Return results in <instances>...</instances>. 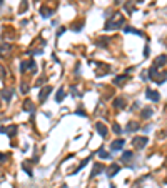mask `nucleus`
<instances>
[{"mask_svg": "<svg viewBox=\"0 0 167 188\" xmlns=\"http://www.w3.org/2000/svg\"><path fill=\"white\" fill-rule=\"evenodd\" d=\"M139 128H140V125L137 123V122H129L127 126H125V130H127V132H136V130H139Z\"/></svg>", "mask_w": 167, "mask_h": 188, "instance_id": "ddd939ff", "label": "nucleus"}, {"mask_svg": "<svg viewBox=\"0 0 167 188\" xmlns=\"http://www.w3.org/2000/svg\"><path fill=\"white\" fill-rule=\"evenodd\" d=\"M115 3H124V0H115Z\"/></svg>", "mask_w": 167, "mask_h": 188, "instance_id": "4c0bfd02", "label": "nucleus"}, {"mask_svg": "<svg viewBox=\"0 0 167 188\" xmlns=\"http://www.w3.org/2000/svg\"><path fill=\"white\" fill-rule=\"evenodd\" d=\"M22 168H23V171H27V175H28V177H34V175H32V170H30V166L27 165V162H23V163H22Z\"/></svg>", "mask_w": 167, "mask_h": 188, "instance_id": "4be33fe9", "label": "nucleus"}, {"mask_svg": "<svg viewBox=\"0 0 167 188\" xmlns=\"http://www.w3.org/2000/svg\"><path fill=\"white\" fill-rule=\"evenodd\" d=\"M150 115H152V108H145L144 112H142V117L144 118H149Z\"/></svg>", "mask_w": 167, "mask_h": 188, "instance_id": "393cba45", "label": "nucleus"}, {"mask_svg": "<svg viewBox=\"0 0 167 188\" xmlns=\"http://www.w3.org/2000/svg\"><path fill=\"white\" fill-rule=\"evenodd\" d=\"M75 113H77V115H80V117H85V115H87V113H85L84 110H77Z\"/></svg>", "mask_w": 167, "mask_h": 188, "instance_id": "f704fd0d", "label": "nucleus"}, {"mask_svg": "<svg viewBox=\"0 0 167 188\" xmlns=\"http://www.w3.org/2000/svg\"><path fill=\"white\" fill-rule=\"evenodd\" d=\"M124 138H117V140H114L111 143V148L114 150V152H119V150H122V146H124Z\"/></svg>", "mask_w": 167, "mask_h": 188, "instance_id": "423d86ee", "label": "nucleus"}, {"mask_svg": "<svg viewBox=\"0 0 167 188\" xmlns=\"http://www.w3.org/2000/svg\"><path fill=\"white\" fill-rule=\"evenodd\" d=\"M95 130H97V132H99V135H100V137H102V138H105V137H107V126H105V125L102 123V122H99V123H95Z\"/></svg>", "mask_w": 167, "mask_h": 188, "instance_id": "6e6552de", "label": "nucleus"}, {"mask_svg": "<svg viewBox=\"0 0 167 188\" xmlns=\"http://www.w3.org/2000/svg\"><path fill=\"white\" fill-rule=\"evenodd\" d=\"M129 78V75H120V77H115L114 78V83L117 85V87H122V85H125V80Z\"/></svg>", "mask_w": 167, "mask_h": 188, "instance_id": "9b49d317", "label": "nucleus"}, {"mask_svg": "<svg viewBox=\"0 0 167 188\" xmlns=\"http://www.w3.org/2000/svg\"><path fill=\"white\" fill-rule=\"evenodd\" d=\"M105 170H107V177L112 178V177H115V175L120 171V165H119V163H112V165L109 166V168H105Z\"/></svg>", "mask_w": 167, "mask_h": 188, "instance_id": "20e7f679", "label": "nucleus"}, {"mask_svg": "<svg viewBox=\"0 0 167 188\" xmlns=\"http://www.w3.org/2000/svg\"><path fill=\"white\" fill-rule=\"evenodd\" d=\"M50 92H52V87H48V85L40 90V93H39V100H40V103H44V102L47 100V97L50 95Z\"/></svg>", "mask_w": 167, "mask_h": 188, "instance_id": "39448f33", "label": "nucleus"}, {"mask_svg": "<svg viewBox=\"0 0 167 188\" xmlns=\"http://www.w3.org/2000/svg\"><path fill=\"white\" fill-rule=\"evenodd\" d=\"M64 97H65L64 88H59V90H57V95H55V100H57V102H62V100H64Z\"/></svg>", "mask_w": 167, "mask_h": 188, "instance_id": "6ab92c4d", "label": "nucleus"}, {"mask_svg": "<svg viewBox=\"0 0 167 188\" xmlns=\"http://www.w3.org/2000/svg\"><path fill=\"white\" fill-rule=\"evenodd\" d=\"M111 188H115V186H114V185H112V186H111Z\"/></svg>", "mask_w": 167, "mask_h": 188, "instance_id": "58836bf2", "label": "nucleus"}, {"mask_svg": "<svg viewBox=\"0 0 167 188\" xmlns=\"http://www.w3.org/2000/svg\"><path fill=\"white\" fill-rule=\"evenodd\" d=\"M10 50H12V43H9V42H5V43H2V45H0V54H2V55L9 54Z\"/></svg>", "mask_w": 167, "mask_h": 188, "instance_id": "f8f14e48", "label": "nucleus"}, {"mask_svg": "<svg viewBox=\"0 0 167 188\" xmlns=\"http://www.w3.org/2000/svg\"><path fill=\"white\" fill-rule=\"evenodd\" d=\"M147 137H134L132 138V146L134 148H137V150H142V148H145V145H147Z\"/></svg>", "mask_w": 167, "mask_h": 188, "instance_id": "f03ea898", "label": "nucleus"}, {"mask_svg": "<svg viewBox=\"0 0 167 188\" xmlns=\"http://www.w3.org/2000/svg\"><path fill=\"white\" fill-rule=\"evenodd\" d=\"M114 107H115V108H124L125 107V98H122V97L115 98V100H114Z\"/></svg>", "mask_w": 167, "mask_h": 188, "instance_id": "2eb2a0df", "label": "nucleus"}, {"mask_svg": "<svg viewBox=\"0 0 167 188\" xmlns=\"http://www.w3.org/2000/svg\"><path fill=\"white\" fill-rule=\"evenodd\" d=\"M0 5H2V0H0Z\"/></svg>", "mask_w": 167, "mask_h": 188, "instance_id": "ea45409f", "label": "nucleus"}, {"mask_svg": "<svg viewBox=\"0 0 167 188\" xmlns=\"http://www.w3.org/2000/svg\"><path fill=\"white\" fill-rule=\"evenodd\" d=\"M132 152H124V153H122V162H129L130 160V158H132Z\"/></svg>", "mask_w": 167, "mask_h": 188, "instance_id": "412c9836", "label": "nucleus"}, {"mask_svg": "<svg viewBox=\"0 0 167 188\" xmlns=\"http://www.w3.org/2000/svg\"><path fill=\"white\" fill-rule=\"evenodd\" d=\"M154 80H156V83H159V85H161V83H164V82L167 80V73L164 72L162 75H161V73H157V75L154 77Z\"/></svg>", "mask_w": 167, "mask_h": 188, "instance_id": "4468645a", "label": "nucleus"}, {"mask_svg": "<svg viewBox=\"0 0 167 188\" xmlns=\"http://www.w3.org/2000/svg\"><path fill=\"white\" fill-rule=\"evenodd\" d=\"M12 95H14V90H12V88H3L2 90V98L5 102H10Z\"/></svg>", "mask_w": 167, "mask_h": 188, "instance_id": "9d476101", "label": "nucleus"}, {"mask_svg": "<svg viewBox=\"0 0 167 188\" xmlns=\"http://www.w3.org/2000/svg\"><path fill=\"white\" fill-rule=\"evenodd\" d=\"M5 160H7V155L5 153H0V163H3Z\"/></svg>", "mask_w": 167, "mask_h": 188, "instance_id": "72a5a7b5", "label": "nucleus"}, {"mask_svg": "<svg viewBox=\"0 0 167 188\" xmlns=\"http://www.w3.org/2000/svg\"><path fill=\"white\" fill-rule=\"evenodd\" d=\"M87 163H89V160H84V162H82V163H80V165H79V166H77V168H75V170H72V175H77V173H79V171H80V170H82V168H84V166H85V165H87Z\"/></svg>", "mask_w": 167, "mask_h": 188, "instance_id": "aec40b11", "label": "nucleus"}, {"mask_svg": "<svg viewBox=\"0 0 167 188\" xmlns=\"http://www.w3.org/2000/svg\"><path fill=\"white\" fill-rule=\"evenodd\" d=\"M112 132H114V133H117V135H120V132H122L120 125H119V123H114V125H112Z\"/></svg>", "mask_w": 167, "mask_h": 188, "instance_id": "b1692460", "label": "nucleus"}, {"mask_svg": "<svg viewBox=\"0 0 167 188\" xmlns=\"http://www.w3.org/2000/svg\"><path fill=\"white\" fill-rule=\"evenodd\" d=\"M97 155H99L100 158H111V155L105 152V150H99V153H97Z\"/></svg>", "mask_w": 167, "mask_h": 188, "instance_id": "a878e982", "label": "nucleus"}, {"mask_svg": "<svg viewBox=\"0 0 167 188\" xmlns=\"http://www.w3.org/2000/svg\"><path fill=\"white\" fill-rule=\"evenodd\" d=\"M3 77H5V68L0 65V78H3Z\"/></svg>", "mask_w": 167, "mask_h": 188, "instance_id": "473e14b6", "label": "nucleus"}, {"mask_svg": "<svg viewBox=\"0 0 167 188\" xmlns=\"http://www.w3.org/2000/svg\"><path fill=\"white\" fill-rule=\"evenodd\" d=\"M145 97H147L149 100H152V102H159V100H161L159 93L156 92V90H150V88H147V92H145Z\"/></svg>", "mask_w": 167, "mask_h": 188, "instance_id": "1a4fd4ad", "label": "nucleus"}, {"mask_svg": "<svg viewBox=\"0 0 167 188\" xmlns=\"http://www.w3.org/2000/svg\"><path fill=\"white\" fill-rule=\"evenodd\" d=\"M124 23V15L122 14H114L111 18H107L105 22V30H115Z\"/></svg>", "mask_w": 167, "mask_h": 188, "instance_id": "f257e3e1", "label": "nucleus"}, {"mask_svg": "<svg viewBox=\"0 0 167 188\" xmlns=\"http://www.w3.org/2000/svg\"><path fill=\"white\" fill-rule=\"evenodd\" d=\"M35 70H37V65H35L34 60H30V62H28V72L35 73Z\"/></svg>", "mask_w": 167, "mask_h": 188, "instance_id": "5701e85b", "label": "nucleus"}, {"mask_svg": "<svg viewBox=\"0 0 167 188\" xmlns=\"http://www.w3.org/2000/svg\"><path fill=\"white\" fill-rule=\"evenodd\" d=\"M44 82H45V78H44V77H42V78H39V80H37V87H40V85H42Z\"/></svg>", "mask_w": 167, "mask_h": 188, "instance_id": "c9c22d12", "label": "nucleus"}, {"mask_svg": "<svg viewBox=\"0 0 167 188\" xmlns=\"http://www.w3.org/2000/svg\"><path fill=\"white\" fill-rule=\"evenodd\" d=\"M20 90H22V93H28V85L22 83V87H20Z\"/></svg>", "mask_w": 167, "mask_h": 188, "instance_id": "c756f323", "label": "nucleus"}, {"mask_svg": "<svg viewBox=\"0 0 167 188\" xmlns=\"http://www.w3.org/2000/svg\"><path fill=\"white\" fill-rule=\"evenodd\" d=\"M40 15H42L44 18H48L52 15V10L48 9V7H40Z\"/></svg>", "mask_w": 167, "mask_h": 188, "instance_id": "dca6fc26", "label": "nucleus"}, {"mask_svg": "<svg viewBox=\"0 0 167 188\" xmlns=\"http://www.w3.org/2000/svg\"><path fill=\"white\" fill-rule=\"evenodd\" d=\"M27 67H28V62H22L20 63V72H25Z\"/></svg>", "mask_w": 167, "mask_h": 188, "instance_id": "c85d7f7f", "label": "nucleus"}, {"mask_svg": "<svg viewBox=\"0 0 167 188\" xmlns=\"http://www.w3.org/2000/svg\"><path fill=\"white\" fill-rule=\"evenodd\" d=\"M0 132H2V133H5L7 137H10V138H12L15 133H17V126H15V125H9V126H0Z\"/></svg>", "mask_w": 167, "mask_h": 188, "instance_id": "7ed1b4c3", "label": "nucleus"}, {"mask_svg": "<svg viewBox=\"0 0 167 188\" xmlns=\"http://www.w3.org/2000/svg\"><path fill=\"white\" fill-rule=\"evenodd\" d=\"M107 43H109V40H105V38H99V40H97V45H99V47H105Z\"/></svg>", "mask_w": 167, "mask_h": 188, "instance_id": "bb28decb", "label": "nucleus"}, {"mask_svg": "<svg viewBox=\"0 0 167 188\" xmlns=\"http://www.w3.org/2000/svg\"><path fill=\"white\" fill-rule=\"evenodd\" d=\"M125 10H127L129 14H130V12L134 10V5H132V3H125Z\"/></svg>", "mask_w": 167, "mask_h": 188, "instance_id": "7c9ffc66", "label": "nucleus"}, {"mask_svg": "<svg viewBox=\"0 0 167 188\" xmlns=\"http://www.w3.org/2000/svg\"><path fill=\"white\" fill-rule=\"evenodd\" d=\"M23 110L28 112V113H32V112H34V103H32L30 100H25V102H23Z\"/></svg>", "mask_w": 167, "mask_h": 188, "instance_id": "a211bd4d", "label": "nucleus"}, {"mask_svg": "<svg viewBox=\"0 0 167 188\" xmlns=\"http://www.w3.org/2000/svg\"><path fill=\"white\" fill-rule=\"evenodd\" d=\"M149 54H150V50H149V47H145V48H144V55H145V57H147Z\"/></svg>", "mask_w": 167, "mask_h": 188, "instance_id": "e433bc0d", "label": "nucleus"}, {"mask_svg": "<svg viewBox=\"0 0 167 188\" xmlns=\"http://www.w3.org/2000/svg\"><path fill=\"white\" fill-rule=\"evenodd\" d=\"M62 188H67V186H62Z\"/></svg>", "mask_w": 167, "mask_h": 188, "instance_id": "a19ab883", "label": "nucleus"}, {"mask_svg": "<svg viewBox=\"0 0 167 188\" xmlns=\"http://www.w3.org/2000/svg\"><path fill=\"white\" fill-rule=\"evenodd\" d=\"M25 5H27V0H22V7H20V14H22V12H25Z\"/></svg>", "mask_w": 167, "mask_h": 188, "instance_id": "2f4dec72", "label": "nucleus"}, {"mask_svg": "<svg viewBox=\"0 0 167 188\" xmlns=\"http://www.w3.org/2000/svg\"><path fill=\"white\" fill-rule=\"evenodd\" d=\"M125 32H127V34H136V35H140V32H139V30H134V28H130V27L125 28Z\"/></svg>", "mask_w": 167, "mask_h": 188, "instance_id": "cd10ccee", "label": "nucleus"}, {"mask_svg": "<svg viewBox=\"0 0 167 188\" xmlns=\"http://www.w3.org/2000/svg\"><path fill=\"white\" fill-rule=\"evenodd\" d=\"M104 170H105V166L102 165V163H95V165H94V168H92L90 177H92V178H94V177H97V175H100Z\"/></svg>", "mask_w": 167, "mask_h": 188, "instance_id": "0eeeda50", "label": "nucleus"}, {"mask_svg": "<svg viewBox=\"0 0 167 188\" xmlns=\"http://www.w3.org/2000/svg\"><path fill=\"white\" fill-rule=\"evenodd\" d=\"M165 62H167V57H165V55H161V57H157V58H156V62H154V67H159V65L162 67Z\"/></svg>", "mask_w": 167, "mask_h": 188, "instance_id": "f3484780", "label": "nucleus"}]
</instances>
